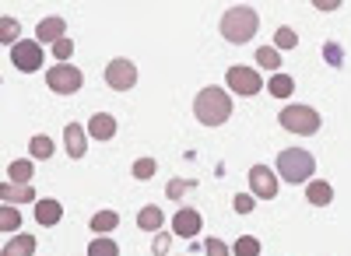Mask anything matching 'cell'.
Instances as JSON below:
<instances>
[{
    "mask_svg": "<svg viewBox=\"0 0 351 256\" xmlns=\"http://www.w3.org/2000/svg\"><path fill=\"white\" fill-rule=\"evenodd\" d=\"M193 112L197 120L204 127H221L228 116H232V95L225 88H218V84H211V88H200L197 99H193Z\"/></svg>",
    "mask_w": 351,
    "mask_h": 256,
    "instance_id": "1",
    "label": "cell"
},
{
    "mask_svg": "<svg viewBox=\"0 0 351 256\" xmlns=\"http://www.w3.org/2000/svg\"><path fill=\"white\" fill-rule=\"evenodd\" d=\"M260 28V14L253 8H228L221 14V36L232 46H246Z\"/></svg>",
    "mask_w": 351,
    "mask_h": 256,
    "instance_id": "2",
    "label": "cell"
},
{
    "mask_svg": "<svg viewBox=\"0 0 351 256\" xmlns=\"http://www.w3.org/2000/svg\"><path fill=\"white\" fill-rule=\"evenodd\" d=\"M316 172V158L306 148H285L278 155V176L285 183H309Z\"/></svg>",
    "mask_w": 351,
    "mask_h": 256,
    "instance_id": "3",
    "label": "cell"
},
{
    "mask_svg": "<svg viewBox=\"0 0 351 256\" xmlns=\"http://www.w3.org/2000/svg\"><path fill=\"white\" fill-rule=\"evenodd\" d=\"M319 112L313 109V105H285L281 109V127L288 130V133H299V137H309V133H316L319 130Z\"/></svg>",
    "mask_w": 351,
    "mask_h": 256,
    "instance_id": "4",
    "label": "cell"
},
{
    "mask_svg": "<svg viewBox=\"0 0 351 256\" xmlns=\"http://www.w3.org/2000/svg\"><path fill=\"white\" fill-rule=\"evenodd\" d=\"M46 84H49V92H56V95H74V92H81L84 74L77 67H71V64H56L46 74Z\"/></svg>",
    "mask_w": 351,
    "mask_h": 256,
    "instance_id": "5",
    "label": "cell"
},
{
    "mask_svg": "<svg viewBox=\"0 0 351 256\" xmlns=\"http://www.w3.org/2000/svg\"><path fill=\"white\" fill-rule=\"evenodd\" d=\"M225 81H228V88L236 92V95H256V92L263 88V77H260V74H256L253 67H243V64L228 67Z\"/></svg>",
    "mask_w": 351,
    "mask_h": 256,
    "instance_id": "6",
    "label": "cell"
},
{
    "mask_svg": "<svg viewBox=\"0 0 351 256\" xmlns=\"http://www.w3.org/2000/svg\"><path fill=\"white\" fill-rule=\"evenodd\" d=\"M43 46L32 39V42H28V39H21V42H14V49H11V60H14V67L18 71H25V74H32V71H39L43 67Z\"/></svg>",
    "mask_w": 351,
    "mask_h": 256,
    "instance_id": "7",
    "label": "cell"
},
{
    "mask_svg": "<svg viewBox=\"0 0 351 256\" xmlns=\"http://www.w3.org/2000/svg\"><path fill=\"white\" fill-rule=\"evenodd\" d=\"M106 84L112 92H130L134 84H137V67L130 60H112L106 67Z\"/></svg>",
    "mask_w": 351,
    "mask_h": 256,
    "instance_id": "8",
    "label": "cell"
},
{
    "mask_svg": "<svg viewBox=\"0 0 351 256\" xmlns=\"http://www.w3.org/2000/svg\"><path fill=\"white\" fill-rule=\"evenodd\" d=\"M250 186H253V196H260V201H274V196H278V176H274V168L253 165L250 168Z\"/></svg>",
    "mask_w": 351,
    "mask_h": 256,
    "instance_id": "9",
    "label": "cell"
},
{
    "mask_svg": "<svg viewBox=\"0 0 351 256\" xmlns=\"http://www.w3.org/2000/svg\"><path fill=\"white\" fill-rule=\"evenodd\" d=\"M200 229H204V218H200L197 207H183L172 218V235H180V239H193Z\"/></svg>",
    "mask_w": 351,
    "mask_h": 256,
    "instance_id": "10",
    "label": "cell"
},
{
    "mask_svg": "<svg viewBox=\"0 0 351 256\" xmlns=\"http://www.w3.org/2000/svg\"><path fill=\"white\" fill-rule=\"evenodd\" d=\"M64 32H67V21L64 18H43L39 21V28H36V42L39 46H53V42H60L64 39Z\"/></svg>",
    "mask_w": 351,
    "mask_h": 256,
    "instance_id": "11",
    "label": "cell"
},
{
    "mask_svg": "<svg viewBox=\"0 0 351 256\" xmlns=\"http://www.w3.org/2000/svg\"><path fill=\"white\" fill-rule=\"evenodd\" d=\"M64 148H67L71 158H84L88 140H84V127H81V123H67V130H64Z\"/></svg>",
    "mask_w": 351,
    "mask_h": 256,
    "instance_id": "12",
    "label": "cell"
},
{
    "mask_svg": "<svg viewBox=\"0 0 351 256\" xmlns=\"http://www.w3.org/2000/svg\"><path fill=\"white\" fill-rule=\"evenodd\" d=\"M64 218V207H60V201H36V221L43 225V229H53L56 221Z\"/></svg>",
    "mask_w": 351,
    "mask_h": 256,
    "instance_id": "13",
    "label": "cell"
},
{
    "mask_svg": "<svg viewBox=\"0 0 351 256\" xmlns=\"http://www.w3.org/2000/svg\"><path fill=\"white\" fill-rule=\"evenodd\" d=\"M88 133H92L95 140H112L116 137V120L109 116V112H95V116L88 120Z\"/></svg>",
    "mask_w": 351,
    "mask_h": 256,
    "instance_id": "14",
    "label": "cell"
},
{
    "mask_svg": "<svg viewBox=\"0 0 351 256\" xmlns=\"http://www.w3.org/2000/svg\"><path fill=\"white\" fill-rule=\"evenodd\" d=\"M32 176H36V165L28 162V158H18V162L8 165V179L14 186H32Z\"/></svg>",
    "mask_w": 351,
    "mask_h": 256,
    "instance_id": "15",
    "label": "cell"
},
{
    "mask_svg": "<svg viewBox=\"0 0 351 256\" xmlns=\"http://www.w3.org/2000/svg\"><path fill=\"white\" fill-rule=\"evenodd\" d=\"M0 201H4V204H32V201H36V190H32V186L4 183V186H0Z\"/></svg>",
    "mask_w": 351,
    "mask_h": 256,
    "instance_id": "16",
    "label": "cell"
},
{
    "mask_svg": "<svg viewBox=\"0 0 351 256\" xmlns=\"http://www.w3.org/2000/svg\"><path fill=\"white\" fill-rule=\"evenodd\" d=\"M306 196H309V204H313V207H327V204L334 201V190H330L327 179H309Z\"/></svg>",
    "mask_w": 351,
    "mask_h": 256,
    "instance_id": "17",
    "label": "cell"
},
{
    "mask_svg": "<svg viewBox=\"0 0 351 256\" xmlns=\"http://www.w3.org/2000/svg\"><path fill=\"white\" fill-rule=\"evenodd\" d=\"M32 253H36V239L25 235V232H18L4 249H0V256H32Z\"/></svg>",
    "mask_w": 351,
    "mask_h": 256,
    "instance_id": "18",
    "label": "cell"
},
{
    "mask_svg": "<svg viewBox=\"0 0 351 256\" xmlns=\"http://www.w3.org/2000/svg\"><path fill=\"white\" fill-rule=\"evenodd\" d=\"M137 229H141V232H158V229H162V207H155V204L141 207V214H137Z\"/></svg>",
    "mask_w": 351,
    "mask_h": 256,
    "instance_id": "19",
    "label": "cell"
},
{
    "mask_svg": "<svg viewBox=\"0 0 351 256\" xmlns=\"http://www.w3.org/2000/svg\"><path fill=\"white\" fill-rule=\"evenodd\" d=\"M0 42L4 46L21 42V21L18 18H0Z\"/></svg>",
    "mask_w": 351,
    "mask_h": 256,
    "instance_id": "20",
    "label": "cell"
},
{
    "mask_svg": "<svg viewBox=\"0 0 351 256\" xmlns=\"http://www.w3.org/2000/svg\"><path fill=\"white\" fill-rule=\"evenodd\" d=\"M267 92H271L274 99H288L291 92H295V81H291L288 74H274V77L267 81Z\"/></svg>",
    "mask_w": 351,
    "mask_h": 256,
    "instance_id": "21",
    "label": "cell"
},
{
    "mask_svg": "<svg viewBox=\"0 0 351 256\" xmlns=\"http://www.w3.org/2000/svg\"><path fill=\"white\" fill-rule=\"evenodd\" d=\"M18 229H21V214H18V207L0 204V232H14V235H18Z\"/></svg>",
    "mask_w": 351,
    "mask_h": 256,
    "instance_id": "22",
    "label": "cell"
},
{
    "mask_svg": "<svg viewBox=\"0 0 351 256\" xmlns=\"http://www.w3.org/2000/svg\"><path fill=\"white\" fill-rule=\"evenodd\" d=\"M88 225H92V232H99V235H102V232H112L116 225H120V214H116V211H99Z\"/></svg>",
    "mask_w": 351,
    "mask_h": 256,
    "instance_id": "23",
    "label": "cell"
},
{
    "mask_svg": "<svg viewBox=\"0 0 351 256\" xmlns=\"http://www.w3.org/2000/svg\"><path fill=\"white\" fill-rule=\"evenodd\" d=\"M256 64L263 71H281V53L274 46H263V49H256Z\"/></svg>",
    "mask_w": 351,
    "mask_h": 256,
    "instance_id": "24",
    "label": "cell"
},
{
    "mask_svg": "<svg viewBox=\"0 0 351 256\" xmlns=\"http://www.w3.org/2000/svg\"><path fill=\"white\" fill-rule=\"evenodd\" d=\"M28 151H32V158H49L53 151H56V144L46 137V133H39V137H32V144H28Z\"/></svg>",
    "mask_w": 351,
    "mask_h": 256,
    "instance_id": "25",
    "label": "cell"
},
{
    "mask_svg": "<svg viewBox=\"0 0 351 256\" xmlns=\"http://www.w3.org/2000/svg\"><path fill=\"white\" fill-rule=\"evenodd\" d=\"M88 256H120V246H116L112 239H95L92 246H88Z\"/></svg>",
    "mask_w": 351,
    "mask_h": 256,
    "instance_id": "26",
    "label": "cell"
},
{
    "mask_svg": "<svg viewBox=\"0 0 351 256\" xmlns=\"http://www.w3.org/2000/svg\"><path fill=\"white\" fill-rule=\"evenodd\" d=\"M186 190H197V179H169V186H165L169 201H180Z\"/></svg>",
    "mask_w": 351,
    "mask_h": 256,
    "instance_id": "27",
    "label": "cell"
},
{
    "mask_svg": "<svg viewBox=\"0 0 351 256\" xmlns=\"http://www.w3.org/2000/svg\"><path fill=\"white\" fill-rule=\"evenodd\" d=\"M274 46L285 53V49H295L299 46V36L295 32H291V28H278V32H274Z\"/></svg>",
    "mask_w": 351,
    "mask_h": 256,
    "instance_id": "28",
    "label": "cell"
},
{
    "mask_svg": "<svg viewBox=\"0 0 351 256\" xmlns=\"http://www.w3.org/2000/svg\"><path fill=\"white\" fill-rule=\"evenodd\" d=\"M155 168H158L155 158H137V162H134V179H152Z\"/></svg>",
    "mask_w": 351,
    "mask_h": 256,
    "instance_id": "29",
    "label": "cell"
},
{
    "mask_svg": "<svg viewBox=\"0 0 351 256\" xmlns=\"http://www.w3.org/2000/svg\"><path fill=\"white\" fill-rule=\"evenodd\" d=\"M236 256H260V242H256L253 235H243V239L236 242Z\"/></svg>",
    "mask_w": 351,
    "mask_h": 256,
    "instance_id": "30",
    "label": "cell"
},
{
    "mask_svg": "<svg viewBox=\"0 0 351 256\" xmlns=\"http://www.w3.org/2000/svg\"><path fill=\"white\" fill-rule=\"evenodd\" d=\"M53 56H56V60H60V64H67L71 60V56H74V42L64 36L60 42H53Z\"/></svg>",
    "mask_w": 351,
    "mask_h": 256,
    "instance_id": "31",
    "label": "cell"
},
{
    "mask_svg": "<svg viewBox=\"0 0 351 256\" xmlns=\"http://www.w3.org/2000/svg\"><path fill=\"white\" fill-rule=\"evenodd\" d=\"M232 207H236V214H250L253 211V196L250 193H239L236 201H232Z\"/></svg>",
    "mask_w": 351,
    "mask_h": 256,
    "instance_id": "32",
    "label": "cell"
},
{
    "mask_svg": "<svg viewBox=\"0 0 351 256\" xmlns=\"http://www.w3.org/2000/svg\"><path fill=\"white\" fill-rule=\"evenodd\" d=\"M169 242H172V239H169V232H158V235H155V242H152V253H155V256H165V253H169Z\"/></svg>",
    "mask_w": 351,
    "mask_h": 256,
    "instance_id": "33",
    "label": "cell"
},
{
    "mask_svg": "<svg viewBox=\"0 0 351 256\" xmlns=\"http://www.w3.org/2000/svg\"><path fill=\"white\" fill-rule=\"evenodd\" d=\"M204 249H208V256H232L221 239H208V242H204Z\"/></svg>",
    "mask_w": 351,
    "mask_h": 256,
    "instance_id": "34",
    "label": "cell"
},
{
    "mask_svg": "<svg viewBox=\"0 0 351 256\" xmlns=\"http://www.w3.org/2000/svg\"><path fill=\"white\" fill-rule=\"evenodd\" d=\"M324 49H327V60H330V64H337V67H341V60H344V53H341V46H337V42H327V46H324Z\"/></svg>",
    "mask_w": 351,
    "mask_h": 256,
    "instance_id": "35",
    "label": "cell"
}]
</instances>
